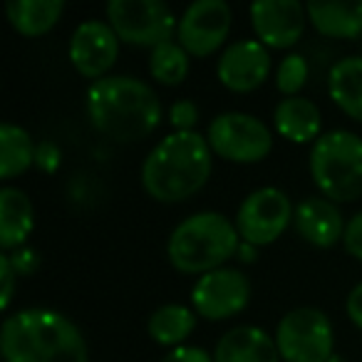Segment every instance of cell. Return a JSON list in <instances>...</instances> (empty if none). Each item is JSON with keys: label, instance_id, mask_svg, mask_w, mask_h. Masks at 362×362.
<instances>
[{"label": "cell", "instance_id": "7a4b0ae2", "mask_svg": "<svg viewBox=\"0 0 362 362\" xmlns=\"http://www.w3.org/2000/svg\"><path fill=\"white\" fill-rule=\"evenodd\" d=\"M0 352L6 362H90L80 327L47 308L8 315L0 327Z\"/></svg>", "mask_w": 362, "mask_h": 362}, {"label": "cell", "instance_id": "30bf717a", "mask_svg": "<svg viewBox=\"0 0 362 362\" xmlns=\"http://www.w3.org/2000/svg\"><path fill=\"white\" fill-rule=\"evenodd\" d=\"M251 283L236 268H218L197 281L192 288L194 313L206 320H228L248 305Z\"/></svg>", "mask_w": 362, "mask_h": 362}, {"label": "cell", "instance_id": "d6a6232c", "mask_svg": "<svg viewBox=\"0 0 362 362\" xmlns=\"http://www.w3.org/2000/svg\"><path fill=\"white\" fill-rule=\"evenodd\" d=\"M253 248H256V246H251V243H241L238 253L243 256V261H253Z\"/></svg>", "mask_w": 362, "mask_h": 362}, {"label": "cell", "instance_id": "277c9868", "mask_svg": "<svg viewBox=\"0 0 362 362\" xmlns=\"http://www.w3.org/2000/svg\"><path fill=\"white\" fill-rule=\"evenodd\" d=\"M238 228L223 214L202 211L184 218L171 231L166 243L169 263L181 273H206L218 271L228 258L241 248Z\"/></svg>", "mask_w": 362, "mask_h": 362}, {"label": "cell", "instance_id": "52a82bcc", "mask_svg": "<svg viewBox=\"0 0 362 362\" xmlns=\"http://www.w3.org/2000/svg\"><path fill=\"white\" fill-rule=\"evenodd\" d=\"M107 21L122 42L151 50L169 42L174 30H179L174 13L161 0H112Z\"/></svg>", "mask_w": 362, "mask_h": 362}, {"label": "cell", "instance_id": "603a6c76", "mask_svg": "<svg viewBox=\"0 0 362 362\" xmlns=\"http://www.w3.org/2000/svg\"><path fill=\"white\" fill-rule=\"evenodd\" d=\"M37 146L33 144V136L18 124L0 127V176L13 179V176L28 171L35 164Z\"/></svg>", "mask_w": 362, "mask_h": 362}, {"label": "cell", "instance_id": "d6986e66", "mask_svg": "<svg viewBox=\"0 0 362 362\" xmlns=\"http://www.w3.org/2000/svg\"><path fill=\"white\" fill-rule=\"evenodd\" d=\"M320 122L317 105L305 97H286L278 102L276 112H273V124H276L278 134L296 144H305L313 139L317 141Z\"/></svg>", "mask_w": 362, "mask_h": 362}, {"label": "cell", "instance_id": "4316f807", "mask_svg": "<svg viewBox=\"0 0 362 362\" xmlns=\"http://www.w3.org/2000/svg\"><path fill=\"white\" fill-rule=\"evenodd\" d=\"M18 278H21V276H18L16 268H13L11 256H8V253H3V256H0V283H3V293H0V308H3V310H8L13 296H16Z\"/></svg>", "mask_w": 362, "mask_h": 362}, {"label": "cell", "instance_id": "ac0fdd59", "mask_svg": "<svg viewBox=\"0 0 362 362\" xmlns=\"http://www.w3.org/2000/svg\"><path fill=\"white\" fill-rule=\"evenodd\" d=\"M33 226L35 218L28 194L16 187L0 189V248L6 253L23 248V243L33 233Z\"/></svg>", "mask_w": 362, "mask_h": 362}, {"label": "cell", "instance_id": "8fae6325", "mask_svg": "<svg viewBox=\"0 0 362 362\" xmlns=\"http://www.w3.org/2000/svg\"><path fill=\"white\" fill-rule=\"evenodd\" d=\"M231 30V8L223 0H197L179 21V45L197 57H209Z\"/></svg>", "mask_w": 362, "mask_h": 362}, {"label": "cell", "instance_id": "ffe728a7", "mask_svg": "<svg viewBox=\"0 0 362 362\" xmlns=\"http://www.w3.org/2000/svg\"><path fill=\"white\" fill-rule=\"evenodd\" d=\"M327 92L347 117L362 122V57L350 55L332 65L327 75Z\"/></svg>", "mask_w": 362, "mask_h": 362}, {"label": "cell", "instance_id": "ba28073f", "mask_svg": "<svg viewBox=\"0 0 362 362\" xmlns=\"http://www.w3.org/2000/svg\"><path fill=\"white\" fill-rule=\"evenodd\" d=\"M206 141L214 154L233 164H256L273 149V134L258 117L246 112H223L209 124Z\"/></svg>", "mask_w": 362, "mask_h": 362}, {"label": "cell", "instance_id": "f1b7e54d", "mask_svg": "<svg viewBox=\"0 0 362 362\" xmlns=\"http://www.w3.org/2000/svg\"><path fill=\"white\" fill-rule=\"evenodd\" d=\"M11 256V263L13 268H16L18 276H33V273L37 271V266H40V256H37L33 248H18V251L8 253Z\"/></svg>", "mask_w": 362, "mask_h": 362}, {"label": "cell", "instance_id": "6da1fadb", "mask_svg": "<svg viewBox=\"0 0 362 362\" xmlns=\"http://www.w3.org/2000/svg\"><path fill=\"white\" fill-rule=\"evenodd\" d=\"M87 115L100 134L129 144L146 139L159 127L161 102L146 82L129 75H112L90 85Z\"/></svg>", "mask_w": 362, "mask_h": 362}, {"label": "cell", "instance_id": "3957f363", "mask_svg": "<svg viewBox=\"0 0 362 362\" xmlns=\"http://www.w3.org/2000/svg\"><path fill=\"white\" fill-rule=\"evenodd\" d=\"M211 146L199 132H174L146 154L141 184L161 204H179L199 192L211 176Z\"/></svg>", "mask_w": 362, "mask_h": 362}, {"label": "cell", "instance_id": "44dd1931", "mask_svg": "<svg viewBox=\"0 0 362 362\" xmlns=\"http://www.w3.org/2000/svg\"><path fill=\"white\" fill-rule=\"evenodd\" d=\"M65 3L62 0H11L6 6L8 21L21 35H45L60 21Z\"/></svg>", "mask_w": 362, "mask_h": 362}, {"label": "cell", "instance_id": "1f68e13d", "mask_svg": "<svg viewBox=\"0 0 362 362\" xmlns=\"http://www.w3.org/2000/svg\"><path fill=\"white\" fill-rule=\"evenodd\" d=\"M345 310H347V317L362 330V283H357L350 291V296H347V300H345Z\"/></svg>", "mask_w": 362, "mask_h": 362}, {"label": "cell", "instance_id": "5bb4252c", "mask_svg": "<svg viewBox=\"0 0 362 362\" xmlns=\"http://www.w3.org/2000/svg\"><path fill=\"white\" fill-rule=\"evenodd\" d=\"M308 13L298 0H258L251 6V25L268 47H293L305 30Z\"/></svg>", "mask_w": 362, "mask_h": 362}, {"label": "cell", "instance_id": "9c48e42d", "mask_svg": "<svg viewBox=\"0 0 362 362\" xmlns=\"http://www.w3.org/2000/svg\"><path fill=\"white\" fill-rule=\"evenodd\" d=\"M293 216H296V209H293L288 194L276 187H263L243 199L233 223H236L243 243L258 248L276 241L293 221Z\"/></svg>", "mask_w": 362, "mask_h": 362}, {"label": "cell", "instance_id": "4dcf8cb0", "mask_svg": "<svg viewBox=\"0 0 362 362\" xmlns=\"http://www.w3.org/2000/svg\"><path fill=\"white\" fill-rule=\"evenodd\" d=\"M35 164L45 171H55L60 166V149L52 141H42L35 151Z\"/></svg>", "mask_w": 362, "mask_h": 362}, {"label": "cell", "instance_id": "7c38bea8", "mask_svg": "<svg viewBox=\"0 0 362 362\" xmlns=\"http://www.w3.org/2000/svg\"><path fill=\"white\" fill-rule=\"evenodd\" d=\"M119 55V37L112 30L110 23L87 21L75 28L70 37V62L82 77L105 75Z\"/></svg>", "mask_w": 362, "mask_h": 362}, {"label": "cell", "instance_id": "d4e9b609", "mask_svg": "<svg viewBox=\"0 0 362 362\" xmlns=\"http://www.w3.org/2000/svg\"><path fill=\"white\" fill-rule=\"evenodd\" d=\"M308 80V62L300 55H288L283 57V62L278 65L276 72V87L286 97H298V92L303 90Z\"/></svg>", "mask_w": 362, "mask_h": 362}, {"label": "cell", "instance_id": "5b68a950", "mask_svg": "<svg viewBox=\"0 0 362 362\" xmlns=\"http://www.w3.org/2000/svg\"><path fill=\"white\" fill-rule=\"evenodd\" d=\"M310 176L322 197L350 204L362 197V139L347 129L325 132L313 141Z\"/></svg>", "mask_w": 362, "mask_h": 362}, {"label": "cell", "instance_id": "f546056e", "mask_svg": "<svg viewBox=\"0 0 362 362\" xmlns=\"http://www.w3.org/2000/svg\"><path fill=\"white\" fill-rule=\"evenodd\" d=\"M161 362H214V355H209L202 347H189V345H179L174 350H169Z\"/></svg>", "mask_w": 362, "mask_h": 362}, {"label": "cell", "instance_id": "4fadbf2b", "mask_svg": "<svg viewBox=\"0 0 362 362\" xmlns=\"http://www.w3.org/2000/svg\"><path fill=\"white\" fill-rule=\"evenodd\" d=\"M216 75L226 90L253 92L271 75V55L261 40H238L221 52Z\"/></svg>", "mask_w": 362, "mask_h": 362}, {"label": "cell", "instance_id": "2e32d148", "mask_svg": "<svg viewBox=\"0 0 362 362\" xmlns=\"http://www.w3.org/2000/svg\"><path fill=\"white\" fill-rule=\"evenodd\" d=\"M276 337L256 325H238L218 340L214 362H278Z\"/></svg>", "mask_w": 362, "mask_h": 362}, {"label": "cell", "instance_id": "cb8c5ba5", "mask_svg": "<svg viewBox=\"0 0 362 362\" xmlns=\"http://www.w3.org/2000/svg\"><path fill=\"white\" fill-rule=\"evenodd\" d=\"M149 72L156 82L166 87L181 85L189 75V52L174 40L161 42L151 50Z\"/></svg>", "mask_w": 362, "mask_h": 362}, {"label": "cell", "instance_id": "484cf974", "mask_svg": "<svg viewBox=\"0 0 362 362\" xmlns=\"http://www.w3.org/2000/svg\"><path fill=\"white\" fill-rule=\"evenodd\" d=\"M169 122L176 132H194V124L199 122V107L194 100H179L171 105Z\"/></svg>", "mask_w": 362, "mask_h": 362}, {"label": "cell", "instance_id": "8992f818", "mask_svg": "<svg viewBox=\"0 0 362 362\" xmlns=\"http://www.w3.org/2000/svg\"><path fill=\"white\" fill-rule=\"evenodd\" d=\"M276 345L286 362H327L335 347L330 317L317 308H293L278 322Z\"/></svg>", "mask_w": 362, "mask_h": 362}, {"label": "cell", "instance_id": "7402d4cb", "mask_svg": "<svg viewBox=\"0 0 362 362\" xmlns=\"http://www.w3.org/2000/svg\"><path fill=\"white\" fill-rule=\"evenodd\" d=\"M146 327H149V335L154 342L166 347H179L197 327V313L187 305L169 303V305H161L159 310L151 313Z\"/></svg>", "mask_w": 362, "mask_h": 362}, {"label": "cell", "instance_id": "e0dca14e", "mask_svg": "<svg viewBox=\"0 0 362 362\" xmlns=\"http://www.w3.org/2000/svg\"><path fill=\"white\" fill-rule=\"evenodd\" d=\"M308 21L320 35L352 40L362 33V0H310Z\"/></svg>", "mask_w": 362, "mask_h": 362}, {"label": "cell", "instance_id": "9a60e30c", "mask_svg": "<svg viewBox=\"0 0 362 362\" xmlns=\"http://www.w3.org/2000/svg\"><path fill=\"white\" fill-rule=\"evenodd\" d=\"M293 223H296L298 236L315 248H330L345 236L340 209H337L335 202L325 197L303 199L296 209Z\"/></svg>", "mask_w": 362, "mask_h": 362}, {"label": "cell", "instance_id": "83f0119b", "mask_svg": "<svg viewBox=\"0 0 362 362\" xmlns=\"http://www.w3.org/2000/svg\"><path fill=\"white\" fill-rule=\"evenodd\" d=\"M342 243H345V251L350 253L352 258H357V261L362 263V211L355 214V216L347 221Z\"/></svg>", "mask_w": 362, "mask_h": 362}]
</instances>
